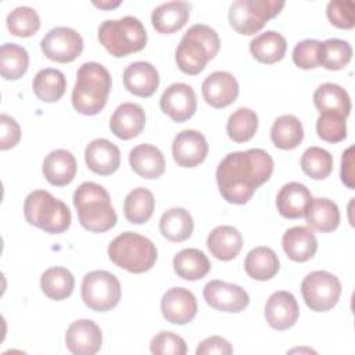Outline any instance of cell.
Here are the masks:
<instances>
[{
  "mask_svg": "<svg viewBox=\"0 0 355 355\" xmlns=\"http://www.w3.org/2000/svg\"><path fill=\"white\" fill-rule=\"evenodd\" d=\"M273 166L272 157L262 148L229 153L216 168L220 196L230 204H247L257 189L270 179Z\"/></svg>",
  "mask_w": 355,
  "mask_h": 355,
  "instance_id": "6da1fadb",
  "label": "cell"
},
{
  "mask_svg": "<svg viewBox=\"0 0 355 355\" xmlns=\"http://www.w3.org/2000/svg\"><path fill=\"white\" fill-rule=\"evenodd\" d=\"M112 86L111 73L98 62L90 61L79 67L72 89V105L83 115H96L107 104Z\"/></svg>",
  "mask_w": 355,
  "mask_h": 355,
  "instance_id": "7a4b0ae2",
  "label": "cell"
},
{
  "mask_svg": "<svg viewBox=\"0 0 355 355\" xmlns=\"http://www.w3.org/2000/svg\"><path fill=\"white\" fill-rule=\"evenodd\" d=\"M73 205L79 223L89 232L104 233L116 223V212L108 191L94 182H83L75 190Z\"/></svg>",
  "mask_w": 355,
  "mask_h": 355,
  "instance_id": "3957f363",
  "label": "cell"
},
{
  "mask_svg": "<svg viewBox=\"0 0 355 355\" xmlns=\"http://www.w3.org/2000/svg\"><path fill=\"white\" fill-rule=\"evenodd\" d=\"M219 47L216 31L208 25L196 24L180 39L175 50V61L182 72L197 75L218 54Z\"/></svg>",
  "mask_w": 355,
  "mask_h": 355,
  "instance_id": "277c9868",
  "label": "cell"
},
{
  "mask_svg": "<svg viewBox=\"0 0 355 355\" xmlns=\"http://www.w3.org/2000/svg\"><path fill=\"white\" fill-rule=\"evenodd\" d=\"M98 42L114 57H126L143 50L147 44V32L141 21L126 15L119 19H105L97 31Z\"/></svg>",
  "mask_w": 355,
  "mask_h": 355,
  "instance_id": "5b68a950",
  "label": "cell"
},
{
  "mask_svg": "<svg viewBox=\"0 0 355 355\" xmlns=\"http://www.w3.org/2000/svg\"><path fill=\"white\" fill-rule=\"evenodd\" d=\"M24 215L29 225L51 234L68 230L72 219L67 204L46 190H33L26 196Z\"/></svg>",
  "mask_w": 355,
  "mask_h": 355,
  "instance_id": "8992f818",
  "label": "cell"
},
{
  "mask_svg": "<svg viewBox=\"0 0 355 355\" xmlns=\"http://www.w3.org/2000/svg\"><path fill=\"white\" fill-rule=\"evenodd\" d=\"M108 257L118 266L130 273H144L157 261L155 244L135 232H125L116 236L108 245Z\"/></svg>",
  "mask_w": 355,
  "mask_h": 355,
  "instance_id": "52a82bcc",
  "label": "cell"
},
{
  "mask_svg": "<svg viewBox=\"0 0 355 355\" xmlns=\"http://www.w3.org/2000/svg\"><path fill=\"white\" fill-rule=\"evenodd\" d=\"M284 1L277 0H236L229 7V22L241 35H254L276 17Z\"/></svg>",
  "mask_w": 355,
  "mask_h": 355,
  "instance_id": "ba28073f",
  "label": "cell"
},
{
  "mask_svg": "<svg viewBox=\"0 0 355 355\" xmlns=\"http://www.w3.org/2000/svg\"><path fill=\"white\" fill-rule=\"evenodd\" d=\"M121 283L115 275L107 270H92L82 280V300L96 312H107L115 308L121 300Z\"/></svg>",
  "mask_w": 355,
  "mask_h": 355,
  "instance_id": "9c48e42d",
  "label": "cell"
},
{
  "mask_svg": "<svg viewBox=\"0 0 355 355\" xmlns=\"http://www.w3.org/2000/svg\"><path fill=\"white\" fill-rule=\"evenodd\" d=\"M301 293L311 311L327 312L340 300L341 283L337 276L327 270H315L304 277Z\"/></svg>",
  "mask_w": 355,
  "mask_h": 355,
  "instance_id": "30bf717a",
  "label": "cell"
},
{
  "mask_svg": "<svg viewBox=\"0 0 355 355\" xmlns=\"http://www.w3.org/2000/svg\"><path fill=\"white\" fill-rule=\"evenodd\" d=\"M42 53L55 62H72L83 50L80 33L68 26H55L50 29L40 42Z\"/></svg>",
  "mask_w": 355,
  "mask_h": 355,
  "instance_id": "8fae6325",
  "label": "cell"
},
{
  "mask_svg": "<svg viewBox=\"0 0 355 355\" xmlns=\"http://www.w3.org/2000/svg\"><path fill=\"white\" fill-rule=\"evenodd\" d=\"M202 295L205 302L220 312L237 313L244 311L250 304L248 293L239 284L222 280H211L204 286Z\"/></svg>",
  "mask_w": 355,
  "mask_h": 355,
  "instance_id": "7c38bea8",
  "label": "cell"
},
{
  "mask_svg": "<svg viewBox=\"0 0 355 355\" xmlns=\"http://www.w3.org/2000/svg\"><path fill=\"white\" fill-rule=\"evenodd\" d=\"M159 108L175 122L190 119L197 110V98L193 87L186 83H172L162 93Z\"/></svg>",
  "mask_w": 355,
  "mask_h": 355,
  "instance_id": "4fadbf2b",
  "label": "cell"
},
{
  "mask_svg": "<svg viewBox=\"0 0 355 355\" xmlns=\"http://www.w3.org/2000/svg\"><path fill=\"white\" fill-rule=\"evenodd\" d=\"M208 154V143L202 133L194 129L179 132L172 143V155L182 168H194L200 165Z\"/></svg>",
  "mask_w": 355,
  "mask_h": 355,
  "instance_id": "5bb4252c",
  "label": "cell"
},
{
  "mask_svg": "<svg viewBox=\"0 0 355 355\" xmlns=\"http://www.w3.org/2000/svg\"><path fill=\"white\" fill-rule=\"evenodd\" d=\"M197 309L194 294L184 287H172L162 295L161 312L169 323L186 324L194 319Z\"/></svg>",
  "mask_w": 355,
  "mask_h": 355,
  "instance_id": "9a60e30c",
  "label": "cell"
},
{
  "mask_svg": "<svg viewBox=\"0 0 355 355\" xmlns=\"http://www.w3.org/2000/svg\"><path fill=\"white\" fill-rule=\"evenodd\" d=\"M101 343V329L90 319L75 320L67 329L65 344L75 355H93L100 351Z\"/></svg>",
  "mask_w": 355,
  "mask_h": 355,
  "instance_id": "2e32d148",
  "label": "cell"
},
{
  "mask_svg": "<svg viewBox=\"0 0 355 355\" xmlns=\"http://www.w3.org/2000/svg\"><path fill=\"white\" fill-rule=\"evenodd\" d=\"M300 316V308L295 297L290 291H275L265 304V319L275 330H287L293 327Z\"/></svg>",
  "mask_w": 355,
  "mask_h": 355,
  "instance_id": "e0dca14e",
  "label": "cell"
},
{
  "mask_svg": "<svg viewBox=\"0 0 355 355\" xmlns=\"http://www.w3.org/2000/svg\"><path fill=\"white\" fill-rule=\"evenodd\" d=\"M201 92L204 100L211 107L225 108L237 98L239 83L230 72L215 71L204 79Z\"/></svg>",
  "mask_w": 355,
  "mask_h": 355,
  "instance_id": "ac0fdd59",
  "label": "cell"
},
{
  "mask_svg": "<svg viewBox=\"0 0 355 355\" xmlns=\"http://www.w3.org/2000/svg\"><path fill=\"white\" fill-rule=\"evenodd\" d=\"M146 126V114L136 103L119 104L110 119L111 132L121 140H130L141 133Z\"/></svg>",
  "mask_w": 355,
  "mask_h": 355,
  "instance_id": "d6986e66",
  "label": "cell"
},
{
  "mask_svg": "<svg viewBox=\"0 0 355 355\" xmlns=\"http://www.w3.org/2000/svg\"><path fill=\"white\" fill-rule=\"evenodd\" d=\"M85 161L87 168L101 176L112 175L121 162L119 148L107 139L92 140L85 150Z\"/></svg>",
  "mask_w": 355,
  "mask_h": 355,
  "instance_id": "ffe728a7",
  "label": "cell"
},
{
  "mask_svg": "<svg viewBox=\"0 0 355 355\" xmlns=\"http://www.w3.org/2000/svg\"><path fill=\"white\" fill-rule=\"evenodd\" d=\"M159 85V73L157 68L147 61H136L129 64L123 71L125 89L139 97H150Z\"/></svg>",
  "mask_w": 355,
  "mask_h": 355,
  "instance_id": "44dd1931",
  "label": "cell"
},
{
  "mask_svg": "<svg viewBox=\"0 0 355 355\" xmlns=\"http://www.w3.org/2000/svg\"><path fill=\"white\" fill-rule=\"evenodd\" d=\"M312 201V194L308 187L298 182L286 183L276 197L279 214L287 219L302 218Z\"/></svg>",
  "mask_w": 355,
  "mask_h": 355,
  "instance_id": "7402d4cb",
  "label": "cell"
},
{
  "mask_svg": "<svg viewBox=\"0 0 355 355\" xmlns=\"http://www.w3.org/2000/svg\"><path fill=\"white\" fill-rule=\"evenodd\" d=\"M76 168L75 155L68 150L58 148L46 155L42 172L50 184L62 187L73 180Z\"/></svg>",
  "mask_w": 355,
  "mask_h": 355,
  "instance_id": "603a6c76",
  "label": "cell"
},
{
  "mask_svg": "<svg viewBox=\"0 0 355 355\" xmlns=\"http://www.w3.org/2000/svg\"><path fill=\"white\" fill-rule=\"evenodd\" d=\"M282 245L291 261L306 262L315 255L318 250V240L309 227L294 226L283 234Z\"/></svg>",
  "mask_w": 355,
  "mask_h": 355,
  "instance_id": "cb8c5ba5",
  "label": "cell"
},
{
  "mask_svg": "<svg viewBox=\"0 0 355 355\" xmlns=\"http://www.w3.org/2000/svg\"><path fill=\"white\" fill-rule=\"evenodd\" d=\"M190 17L187 1H166L157 6L151 14V24L159 33L169 35L182 29Z\"/></svg>",
  "mask_w": 355,
  "mask_h": 355,
  "instance_id": "d4e9b609",
  "label": "cell"
},
{
  "mask_svg": "<svg viewBox=\"0 0 355 355\" xmlns=\"http://www.w3.org/2000/svg\"><path fill=\"white\" fill-rule=\"evenodd\" d=\"M132 169L144 179H157L165 172V158L161 150L144 143L133 147L129 153Z\"/></svg>",
  "mask_w": 355,
  "mask_h": 355,
  "instance_id": "484cf974",
  "label": "cell"
},
{
  "mask_svg": "<svg viewBox=\"0 0 355 355\" xmlns=\"http://www.w3.org/2000/svg\"><path fill=\"white\" fill-rule=\"evenodd\" d=\"M207 247L216 259L232 261L241 251L243 236L233 226H216L207 237Z\"/></svg>",
  "mask_w": 355,
  "mask_h": 355,
  "instance_id": "4316f807",
  "label": "cell"
},
{
  "mask_svg": "<svg viewBox=\"0 0 355 355\" xmlns=\"http://www.w3.org/2000/svg\"><path fill=\"white\" fill-rule=\"evenodd\" d=\"M194 229V222L190 212L180 207H173L165 211L159 218L161 234L173 243L187 240Z\"/></svg>",
  "mask_w": 355,
  "mask_h": 355,
  "instance_id": "83f0119b",
  "label": "cell"
},
{
  "mask_svg": "<svg viewBox=\"0 0 355 355\" xmlns=\"http://www.w3.org/2000/svg\"><path fill=\"white\" fill-rule=\"evenodd\" d=\"M173 270L183 280L194 282L202 279L211 269L208 257L197 248H184L173 257Z\"/></svg>",
  "mask_w": 355,
  "mask_h": 355,
  "instance_id": "f1b7e54d",
  "label": "cell"
},
{
  "mask_svg": "<svg viewBox=\"0 0 355 355\" xmlns=\"http://www.w3.org/2000/svg\"><path fill=\"white\" fill-rule=\"evenodd\" d=\"M280 262L276 252L269 247H255L252 248L245 259H244V269L250 277L254 280L265 282L279 272Z\"/></svg>",
  "mask_w": 355,
  "mask_h": 355,
  "instance_id": "f546056e",
  "label": "cell"
},
{
  "mask_svg": "<svg viewBox=\"0 0 355 355\" xmlns=\"http://www.w3.org/2000/svg\"><path fill=\"white\" fill-rule=\"evenodd\" d=\"M306 223L322 232L329 233L338 227L340 225V211L334 201L326 198V197H318L312 198L306 212H305Z\"/></svg>",
  "mask_w": 355,
  "mask_h": 355,
  "instance_id": "4dcf8cb0",
  "label": "cell"
},
{
  "mask_svg": "<svg viewBox=\"0 0 355 355\" xmlns=\"http://www.w3.org/2000/svg\"><path fill=\"white\" fill-rule=\"evenodd\" d=\"M287 50L284 36L276 31H266L255 36L250 42V51L252 57L263 64H275L280 61Z\"/></svg>",
  "mask_w": 355,
  "mask_h": 355,
  "instance_id": "1f68e13d",
  "label": "cell"
},
{
  "mask_svg": "<svg viewBox=\"0 0 355 355\" xmlns=\"http://www.w3.org/2000/svg\"><path fill=\"white\" fill-rule=\"evenodd\" d=\"M313 104L320 112H337L348 116L351 111V98L345 89L336 83H322L313 93Z\"/></svg>",
  "mask_w": 355,
  "mask_h": 355,
  "instance_id": "d6a6232c",
  "label": "cell"
},
{
  "mask_svg": "<svg viewBox=\"0 0 355 355\" xmlns=\"http://www.w3.org/2000/svg\"><path fill=\"white\" fill-rule=\"evenodd\" d=\"M270 139L280 150H293L298 147L304 139L301 121L291 114L277 116L270 128Z\"/></svg>",
  "mask_w": 355,
  "mask_h": 355,
  "instance_id": "836d02e7",
  "label": "cell"
},
{
  "mask_svg": "<svg viewBox=\"0 0 355 355\" xmlns=\"http://www.w3.org/2000/svg\"><path fill=\"white\" fill-rule=\"evenodd\" d=\"M33 93L44 103L58 101L67 89L65 75L55 68L40 69L33 78Z\"/></svg>",
  "mask_w": 355,
  "mask_h": 355,
  "instance_id": "e575fe53",
  "label": "cell"
},
{
  "mask_svg": "<svg viewBox=\"0 0 355 355\" xmlns=\"http://www.w3.org/2000/svg\"><path fill=\"white\" fill-rule=\"evenodd\" d=\"M75 286L73 275L62 266H53L43 272L40 277V287L46 297L54 301L68 298Z\"/></svg>",
  "mask_w": 355,
  "mask_h": 355,
  "instance_id": "d590c367",
  "label": "cell"
},
{
  "mask_svg": "<svg viewBox=\"0 0 355 355\" xmlns=\"http://www.w3.org/2000/svg\"><path fill=\"white\" fill-rule=\"evenodd\" d=\"M155 200L153 193L146 187H136L128 193L123 201L125 218L135 225L148 222L154 212Z\"/></svg>",
  "mask_w": 355,
  "mask_h": 355,
  "instance_id": "8d00e7d4",
  "label": "cell"
},
{
  "mask_svg": "<svg viewBox=\"0 0 355 355\" xmlns=\"http://www.w3.org/2000/svg\"><path fill=\"white\" fill-rule=\"evenodd\" d=\"M29 67V55L25 47L15 43H4L0 47V73L7 80H17L25 75Z\"/></svg>",
  "mask_w": 355,
  "mask_h": 355,
  "instance_id": "74e56055",
  "label": "cell"
},
{
  "mask_svg": "<svg viewBox=\"0 0 355 355\" xmlns=\"http://www.w3.org/2000/svg\"><path fill=\"white\" fill-rule=\"evenodd\" d=\"M352 58V47L343 39H327L320 42L319 65L329 71L343 69Z\"/></svg>",
  "mask_w": 355,
  "mask_h": 355,
  "instance_id": "f35d334b",
  "label": "cell"
},
{
  "mask_svg": "<svg viewBox=\"0 0 355 355\" xmlns=\"http://www.w3.org/2000/svg\"><path fill=\"white\" fill-rule=\"evenodd\" d=\"M258 129V115L255 111L240 107L227 119V136L236 143H244L254 137Z\"/></svg>",
  "mask_w": 355,
  "mask_h": 355,
  "instance_id": "ab89813d",
  "label": "cell"
},
{
  "mask_svg": "<svg viewBox=\"0 0 355 355\" xmlns=\"http://www.w3.org/2000/svg\"><path fill=\"white\" fill-rule=\"evenodd\" d=\"M301 169L315 180L326 179L333 171V155L320 147H309L302 153Z\"/></svg>",
  "mask_w": 355,
  "mask_h": 355,
  "instance_id": "60d3db41",
  "label": "cell"
},
{
  "mask_svg": "<svg viewBox=\"0 0 355 355\" xmlns=\"http://www.w3.org/2000/svg\"><path fill=\"white\" fill-rule=\"evenodd\" d=\"M7 28L14 36L29 37L39 31L40 17L35 8L21 6L7 15Z\"/></svg>",
  "mask_w": 355,
  "mask_h": 355,
  "instance_id": "b9f144b4",
  "label": "cell"
},
{
  "mask_svg": "<svg viewBox=\"0 0 355 355\" xmlns=\"http://www.w3.org/2000/svg\"><path fill=\"white\" fill-rule=\"evenodd\" d=\"M318 136L329 143H338L347 137L345 116L337 112H320L316 121Z\"/></svg>",
  "mask_w": 355,
  "mask_h": 355,
  "instance_id": "7bdbcfd3",
  "label": "cell"
},
{
  "mask_svg": "<svg viewBox=\"0 0 355 355\" xmlns=\"http://www.w3.org/2000/svg\"><path fill=\"white\" fill-rule=\"evenodd\" d=\"M150 351L154 355H184L187 347L180 336L172 331H159L153 337Z\"/></svg>",
  "mask_w": 355,
  "mask_h": 355,
  "instance_id": "ee69618b",
  "label": "cell"
},
{
  "mask_svg": "<svg viewBox=\"0 0 355 355\" xmlns=\"http://www.w3.org/2000/svg\"><path fill=\"white\" fill-rule=\"evenodd\" d=\"M355 4L352 0H331L327 3L326 14L329 21L341 29L354 28Z\"/></svg>",
  "mask_w": 355,
  "mask_h": 355,
  "instance_id": "f6af8a7d",
  "label": "cell"
},
{
  "mask_svg": "<svg viewBox=\"0 0 355 355\" xmlns=\"http://www.w3.org/2000/svg\"><path fill=\"white\" fill-rule=\"evenodd\" d=\"M320 42L315 39H305L295 44L293 50V61L301 69H312L319 67Z\"/></svg>",
  "mask_w": 355,
  "mask_h": 355,
  "instance_id": "bcb514c9",
  "label": "cell"
},
{
  "mask_svg": "<svg viewBox=\"0 0 355 355\" xmlns=\"http://www.w3.org/2000/svg\"><path fill=\"white\" fill-rule=\"evenodd\" d=\"M0 128H1L0 148L4 151V150L15 147L21 139V128H19L18 122L14 118H11L10 115L1 114L0 115Z\"/></svg>",
  "mask_w": 355,
  "mask_h": 355,
  "instance_id": "7dc6e473",
  "label": "cell"
},
{
  "mask_svg": "<svg viewBox=\"0 0 355 355\" xmlns=\"http://www.w3.org/2000/svg\"><path fill=\"white\" fill-rule=\"evenodd\" d=\"M196 354L197 355H212V354L230 355L233 354V347L226 338L220 336H211L198 344Z\"/></svg>",
  "mask_w": 355,
  "mask_h": 355,
  "instance_id": "c3c4849f",
  "label": "cell"
},
{
  "mask_svg": "<svg viewBox=\"0 0 355 355\" xmlns=\"http://www.w3.org/2000/svg\"><path fill=\"white\" fill-rule=\"evenodd\" d=\"M354 147H348L341 157V180L348 189H354Z\"/></svg>",
  "mask_w": 355,
  "mask_h": 355,
  "instance_id": "681fc988",
  "label": "cell"
},
{
  "mask_svg": "<svg viewBox=\"0 0 355 355\" xmlns=\"http://www.w3.org/2000/svg\"><path fill=\"white\" fill-rule=\"evenodd\" d=\"M96 7H100V8H114V7H118L121 4V1H115V3H104V1H94L93 3Z\"/></svg>",
  "mask_w": 355,
  "mask_h": 355,
  "instance_id": "f907efd6",
  "label": "cell"
},
{
  "mask_svg": "<svg viewBox=\"0 0 355 355\" xmlns=\"http://www.w3.org/2000/svg\"><path fill=\"white\" fill-rule=\"evenodd\" d=\"M302 351H308V352H315L313 349L311 348H294V349H290L288 352H302Z\"/></svg>",
  "mask_w": 355,
  "mask_h": 355,
  "instance_id": "816d5d0a",
  "label": "cell"
}]
</instances>
